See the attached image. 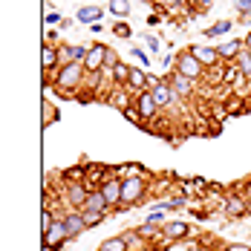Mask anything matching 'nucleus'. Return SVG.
<instances>
[{"mask_svg": "<svg viewBox=\"0 0 251 251\" xmlns=\"http://www.w3.org/2000/svg\"><path fill=\"white\" fill-rule=\"evenodd\" d=\"M84 78H87V70L84 64H64L61 70H55V90H61L64 96H78V90L84 87Z\"/></svg>", "mask_w": 251, "mask_h": 251, "instance_id": "f257e3e1", "label": "nucleus"}, {"mask_svg": "<svg viewBox=\"0 0 251 251\" xmlns=\"http://www.w3.org/2000/svg\"><path fill=\"white\" fill-rule=\"evenodd\" d=\"M174 70H176V73H182L185 78H191V81H197V84H200L202 78L208 75V70H205L200 61L191 55V50H188V47L174 55Z\"/></svg>", "mask_w": 251, "mask_h": 251, "instance_id": "f03ea898", "label": "nucleus"}, {"mask_svg": "<svg viewBox=\"0 0 251 251\" xmlns=\"http://www.w3.org/2000/svg\"><path fill=\"white\" fill-rule=\"evenodd\" d=\"M148 197V176H127L122 179V208H133Z\"/></svg>", "mask_w": 251, "mask_h": 251, "instance_id": "7ed1b4c3", "label": "nucleus"}, {"mask_svg": "<svg viewBox=\"0 0 251 251\" xmlns=\"http://www.w3.org/2000/svg\"><path fill=\"white\" fill-rule=\"evenodd\" d=\"M87 197H90V191L84 182H64V205L70 211H84Z\"/></svg>", "mask_w": 251, "mask_h": 251, "instance_id": "20e7f679", "label": "nucleus"}, {"mask_svg": "<svg viewBox=\"0 0 251 251\" xmlns=\"http://www.w3.org/2000/svg\"><path fill=\"white\" fill-rule=\"evenodd\" d=\"M41 237H44V249H47V251H61L64 246H67V243H70V231H67V223L58 217V220H55V226H52L50 231H44Z\"/></svg>", "mask_w": 251, "mask_h": 251, "instance_id": "39448f33", "label": "nucleus"}, {"mask_svg": "<svg viewBox=\"0 0 251 251\" xmlns=\"http://www.w3.org/2000/svg\"><path fill=\"white\" fill-rule=\"evenodd\" d=\"M191 55L200 61L205 70H217L223 61H220V52H217V44H188Z\"/></svg>", "mask_w": 251, "mask_h": 251, "instance_id": "423d86ee", "label": "nucleus"}, {"mask_svg": "<svg viewBox=\"0 0 251 251\" xmlns=\"http://www.w3.org/2000/svg\"><path fill=\"white\" fill-rule=\"evenodd\" d=\"M99 191H101V197L107 200L110 208H122V176L116 174V168L110 171V176L104 179V185H101Z\"/></svg>", "mask_w": 251, "mask_h": 251, "instance_id": "0eeeda50", "label": "nucleus"}, {"mask_svg": "<svg viewBox=\"0 0 251 251\" xmlns=\"http://www.w3.org/2000/svg\"><path fill=\"white\" fill-rule=\"evenodd\" d=\"M107 55H110V47L107 44H90V52L84 58V70L87 73H101L104 64H107Z\"/></svg>", "mask_w": 251, "mask_h": 251, "instance_id": "6e6552de", "label": "nucleus"}, {"mask_svg": "<svg viewBox=\"0 0 251 251\" xmlns=\"http://www.w3.org/2000/svg\"><path fill=\"white\" fill-rule=\"evenodd\" d=\"M133 104H136V110L142 113V119H145L148 125H151L153 119L159 116V110H162V107L156 104V99H153V93H151V90H145V93H139V96L133 99Z\"/></svg>", "mask_w": 251, "mask_h": 251, "instance_id": "1a4fd4ad", "label": "nucleus"}, {"mask_svg": "<svg viewBox=\"0 0 251 251\" xmlns=\"http://www.w3.org/2000/svg\"><path fill=\"white\" fill-rule=\"evenodd\" d=\"M159 234H162L168 243H179V240H188V237H191V226L182 223V220H168V223H162Z\"/></svg>", "mask_w": 251, "mask_h": 251, "instance_id": "9d476101", "label": "nucleus"}, {"mask_svg": "<svg viewBox=\"0 0 251 251\" xmlns=\"http://www.w3.org/2000/svg\"><path fill=\"white\" fill-rule=\"evenodd\" d=\"M151 93H153V99H156V104H159L162 110H165V107H176V104L182 101V99H179V93L171 87V81H168V78H162V84H159V87H153Z\"/></svg>", "mask_w": 251, "mask_h": 251, "instance_id": "9b49d317", "label": "nucleus"}, {"mask_svg": "<svg viewBox=\"0 0 251 251\" xmlns=\"http://www.w3.org/2000/svg\"><path fill=\"white\" fill-rule=\"evenodd\" d=\"M58 47H61V44H44V47H41V70H44V75L61 70V50H58Z\"/></svg>", "mask_w": 251, "mask_h": 251, "instance_id": "f8f14e48", "label": "nucleus"}, {"mask_svg": "<svg viewBox=\"0 0 251 251\" xmlns=\"http://www.w3.org/2000/svg\"><path fill=\"white\" fill-rule=\"evenodd\" d=\"M58 50H61V67H64V64H84L90 47L87 44H61Z\"/></svg>", "mask_w": 251, "mask_h": 251, "instance_id": "ddd939ff", "label": "nucleus"}, {"mask_svg": "<svg viewBox=\"0 0 251 251\" xmlns=\"http://www.w3.org/2000/svg\"><path fill=\"white\" fill-rule=\"evenodd\" d=\"M133 99H136V96L130 93V87H127V84H125V87L113 84V87H110V93L104 96V101H107V104H113V107H119V110H127V107L133 104Z\"/></svg>", "mask_w": 251, "mask_h": 251, "instance_id": "4468645a", "label": "nucleus"}, {"mask_svg": "<svg viewBox=\"0 0 251 251\" xmlns=\"http://www.w3.org/2000/svg\"><path fill=\"white\" fill-rule=\"evenodd\" d=\"M168 81H171V87H174L176 93H179V99H191L194 93H197V81H191V78H185L182 73H168Z\"/></svg>", "mask_w": 251, "mask_h": 251, "instance_id": "2eb2a0df", "label": "nucleus"}, {"mask_svg": "<svg viewBox=\"0 0 251 251\" xmlns=\"http://www.w3.org/2000/svg\"><path fill=\"white\" fill-rule=\"evenodd\" d=\"M243 50H246L243 38H231V41L217 44V52H220V61H223V64H234V61H237V55H240Z\"/></svg>", "mask_w": 251, "mask_h": 251, "instance_id": "dca6fc26", "label": "nucleus"}, {"mask_svg": "<svg viewBox=\"0 0 251 251\" xmlns=\"http://www.w3.org/2000/svg\"><path fill=\"white\" fill-rule=\"evenodd\" d=\"M246 197H243V194H234V197H226V200H223V208H226V211H223V214H226L228 220H240V217H249V214H246Z\"/></svg>", "mask_w": 251, "mask_h": 251, "instance_id": "f3484780", "label": "nucleus"}, {"mask_svg": "<svg viewBox=\"0 0 251 251\" xmlns=\"http://www.w3.org/2000/svg\"><path fill=\"white\" fill-rule=\"evenodd\" d=\"M61 220L67 223V231H70V240H75V237H81L84 231H87V223H84V214L81 211H64L61 214Z\"/></svg>", "mask_w": 251, "mask_h": 251, "instance_id": "a211bd4d", "label": "nucleus"}, {"mask_svg": "<svg viewBox=\"0 0 251 251\" xmlns=\"http://www.w3.org/2000/svg\"><path fill=\"white\" fill-rule=\"evenodd\" d=\"M148 78H151V73H148L145 67H130V75H127V87H130V93H133V96L145 93V90H148Z\"/></svg>", "mask_w": 251, "mask_h": 251, "instance_id": "6ab92c4d", "label": "nucleus"}, {"mask_svg": "<svg viewBox=\"0 0 251 251\" xmlns=\"http://www.w3.org/2000/svg\"><path fill=\"white\" fill-rule=\"evenodd\" d=\"M101 18H104V9H101V6H81L75 12V21L78 24H87V26L99 24Z\"/></svg>", "mask_w": 251, "mask_h": 251, "instance_id": "aec40b11", "label": "nucleus"}, {"mask_svg": "<svg viewBox=\"0 0 251 251\" xmlns=\"http://www.w3.org/2000/svg\"><path fill=\"white\" fill-rule=\"evenodd\" d=\"M107 12L113 18H119V21H127L130 12H133V6H130V0H107Z\"/></svg>", "mask_w": 251, "mask_h": 251, "instance_id": "412c9836", "label": "nucleus"}, {"mask_svg": "<svg viewBox=\"0 0 251 251\" xmlns=\"http://www.w3.org/2000/svg\"><path fill=\"white\" fill-rule=\"evenodd\" d=\"M84 211H104V214H107V211H110V205H107V200L101 197V191H90Z\"/></svg>", "mask_w": 251, "mask_h": 251, "instance_id": "4be33fe9", "label": "nucleus"}, {"mask_svg": "<svg viewBox=\"0 0 251 251\" xmlns=\"http://www.w3.org/2000/svg\"><path fill=\"white\" fill-rule=\"evenodd\" d=\"M99 251H130V246H127L125 234H119V237H107L99 246Z\"/></svg>", "mask_w": 251, "mask_h": 251, "instance_id": "5701e85b", "label": "nucleus"}, {"mask_svg": "<svg viewBox=\"0 0 251 251\" xmlns=\"http://www.w3.org/2000/svg\"><path fill=\"white\" fill-rule=\"evenodd\" d=\"M231 29H234V21H217L214 26H208L202 35H205V38H220V35H228Z\"/></svg>", "mask_w": 251, "mask_h": 251, "instance_id": "b1692460", "label": "nucleus"}, {"mask_svg": "<svg viewBox=\"0 0 251 251\" xmlns=\"http://www.w3.org/2000/svg\"><path fill=\"white\" fill-rule=\"evenodd\" d=\"M110 75H113V84L125 87V84H127V75H130V64H125V61H119L116 67H110Z\"/></svg>", "mask_w": 251, "mask_h": 251, "instance_id": "393cba45", "label": "nucleus"}, {"mask_svg": "<svg viewBox=\"0 0 251 251\" xmlns=\"http://www.w3.org/2000/svg\"><path fill=\"white\" fill-rule=\"evenodd\" d=\"M116 174L122 176V179H127V176H148V171H145L142 165L130 162V165H119V168H116Z\"/></svg>", "mask_w": 251, "mask_h": 251, "instance_id": "a878e982", "label": "nucleus"}, {"mask_svg": "<svg viewBox=\"0 0 251 251\" xmlns=\"http://www.w3.org/2000/svg\"><path fill=\"white\" fill-rule=\"evenodd\" d=\"M234 67L243 73L246 78H251V52L249 50H243L240 55H237V61H234Z\"/></svg>", "mask_w": 251, "mask_h": 251, "instance_id": "bb28decb", "label": "nucleus"}, {"mask_svg": "<svg viewBox=\"0 0 251 251\" xmlns=\"http://www.w3.org/2000/svg\"><path fill=\"white\" fill-rule=\"evenodd\" d=\"M122 116H125V119L130 122V125H136V127H148V122L142 119V113L136 110V104H130L127 110H122Z\"/></svg>", "mask_w": 251, "mask_h": 251, "instance_id": "cd10ccee", "label": "nucleus"}, {"mask_svg": "<svg viewBox=\"0 0 251 251\" xmlns=\"http://www.w3.org/2000/svg\"><path fill=\"white\" fill-rule=\"evenodd\" d=\"M84 214V223H87V228H96V226H101L104 223V211H81Z\"/></svg>", "mask_w": 251, "mask_h": 251, "instance_id": "c85d7f7f", "label": "nucleus"}, {"mask_svg": "<svg viewBox=\"0 0 251 251\" xmlns=\"http://www.w3.org/2000/svg\"><path fill=\"white\" fill-rule=\"evenodd\" d=\"M113 35L116 38H133V26L127 24V21H116L113 24Z\"/></svg>", "mask_w": 251, "mask_h": 251, "instance_id": "c756f323", "label": "nucleus"}, {"mask_svg": "<svg viewBox=\"0 0 251 251\" xmlns=\"http://www.w3.org/2000/svg\"><path fill=\"white\" fill-rule=\"evenodd\" d=\"M249 81H251V78H246L243 73H240V75L234 78V84H231V93H234V96H243V93H246V87H249Z\"/></svg>", "mask_w": 251, "mask_h": 251, "instance_id": "7c9ffc66", "label": "nucleus"}, {"mask_svg": "<svg viewBox=\"0 0 251 251\" xmlns=\"http://www.w3.org/2000/svg\"><path fill=\"white\" fill-rule=\"evenodd\" d=\"M211 6H214V0H191V12L194 15H205Z\"/></svg>", "mask_w": 251, "mask_h": 251, "instance_id": "2f4dec72", "label": "nucleus"}, {"mask_svg": "<svg viewBox=\"0 0 251 251\" xmlns=\"http://www.w3.org/2000/svg\"><path fill=\"white\" fill-rule=\"evenodd\" d=\"M130 55H133V58H136V61H139V64H142L145 70L151 67V58H148V52L142 50V47H133V50H130Z\"/></svg>", "mask_w": 251, "mask_h": 251, "instance_id": "473e14b6", "label": "nucleus"}, {"mask_svg": "<svg viewBox=\"0 0 251 251\" xmlns=\"http://www.w3.org/2000/svg\"><path fill=\"white\" fill-rule=\"evenodd\" d=\"M142 41L148 44V50H151V52H159V47H162V41H159L156 35H151V32H145V35H142Z\"/></svg>", "mask_w": 251, "mask_h": 251, "instance_id": "72a5a7b5", "label": "nucleus"}, {"mask_svg": "<svg viewBox=\"0 0 251 251\" xmlns=\"http://www.w3.org/2000/svg\"><path fill=\"white\" fill-rule=\"evenodd\" d=\"M55 122V107H52V101H44V127H50Z\"/></svg>", "mask_w": 251, "mask_h": 251, "instance_id": "f704fd0d", "label": "nucleus"}, {"mask_svg": "<svg viewBox=\"0 0 251 251\" xmlns=\"http://www.w3.org/2000/svg\"><path fill=\"white\" fill-rule=\"evenodd\" d=\"M234 9H237L243 18H251V0H234Z\"/></svg>", "mask_w": 251, "mask_h": 251, "instance_id": "c9c22d12", "label": "nucleus"}, {"mask_svg": "<svg viewBox=\"0 0 251 251\" xmlns=\"http://www.w3.org/2000/svg\"><path fill=\"white\" fill-rule=\"evenodd\" d=\"M159 223H165V211H151L145 220V226H159Z\"/></svg>", "mask_w": 251, "mask_h": 251, "instance_id": "e433bc0d", "label": "nucleus"}, {"mask_svg": "<svg viewBox=\"0 0 251 251\" xmlns=\"http://www.w3.org/2000/svg\"><path fill=\"white\" fill-rule=\"evenodd\" d=\"M61 21H64V15H61V12H50V15L44 18V24H47V26H61Z\"/></svg>", "mask_w": 251, "mask_h": 251, "instance_id": "4c0bfd02", "label": "nucleus"}, {"mask_svg": "<svg viewBox=\"0 0 251 251\" xmlns=\"http://www.w3.org/2000/svg\"><path fill=\"white\" fill-rule=\"evenodd\" d=\"M145 24H148V29H151V26H159V24H162V12H151Z\"/></svg>", "mask_w": 251, "mask_h": 251, "instance_id": "58836bf2", "label": "nucleus"}, {"mask_svg": "<svg viewBox=\"0 0 251 251\" xmlns=\"http://www.w3.org/2000/svg\"><path fill=\"white\" fill-rule=\"evenodd\" d=\"M226 251H251V246L249 243H228Z\"/></svg>", "mask_w": 251, "mask_h": 251, "instance_id": "ea45409f", "label": "nucleus"}, {"mask_svg": "<svg viewBox=\"0 0 251 251\" xmlns=\"http://www.w3.org/2000/svg\"><path fill=\"white\" fill-rule=\"evenodd\" d=\"M243 44H246V50L251 52V29H249V32H246V38H243Z\"/></svg>", "mask_w": 251, "mask_h": 251, "instance_id": "a19ab883", "label": "nucleus"}, {"mask_svg": "<svg viewBox=\"0 0 251 251\" xmlns=\"http://www.w3.org/2000/svg\"><path fill=\"white\" fill-rule=\"evenodd\" d=\"M75 24V21H70V18H64V21H61V26H58V29H70V26Z\"/></svg>", "mask_w": 251, "mask_h": 251, "instance_id": "79ce46f5", "label": "nucleus"}, {"mask_svg": "<svg viewBox=\"0 0 251 251\" xmlns=\"http://www.w3.org/2000/svg\"><path fill=\"white\" fill-rule=\"evenodd\" d=\"M90 29H93V35H101V32H104V26H101V24H93Z\"/></svg>", "mask_w": 251, "mask_h": 251, "instance_id": "37998d69", "label": "nucleus"}, {"mask_svg": "<svg viewBox=\"0 0 251 251\" xmlns=\"http://www.w3.org/2000/svg\"><path fill=\"white\" fill-rule=\"evenodd\" d=\"M246 200H249V202H246V214L251 217V197H246Z\"/></svg>", "mask_w": 251, "mask_h": 251, "instance_id": "c03bdc74", "label": "nucleus"}, {"mask_svg": "<svg viewBox=\"0 0 251 251\" xmlns=\"http://www.w3.org/2000/svg\"><path fill=\"white\" fill-rule=\"evenodd\" d=\"M243 24H249V26H251V18H243Z\"/></svg>", "mask_w": 251, "mask_h": 251, "instance_id": "a18cd8bd", "label": "nucleus"}]
</instances>
